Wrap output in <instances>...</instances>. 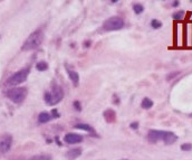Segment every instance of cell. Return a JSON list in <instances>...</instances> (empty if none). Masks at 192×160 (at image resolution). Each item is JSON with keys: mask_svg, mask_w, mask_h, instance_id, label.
<instances>
[{"mask_svg": "<svg viewBox=\"0 0 192 160\" xmlns=\"http://www.w3.org/2000/svg\"><path fill=\"white\" fill-rule=\"evenodd\" d=\"M91 45H92V41H85V44H84V47L88 48V47H89Z\"/></svg>", "mask_w": 192, "mask_h": 160, "instance_id": "cell-26", "label": "cell"}, {"mask_svg": "<svg viewBox=\"0 0 192 160\" xmlns=\"http://www.w3.org/2000/svg\"><path fill=\"white\" fill-rule=\"evenodd\" d=\"M73 105L77 111H82V105H81V102H79V101H75Z\"/></svg>", "mask_w": 192, "mask_h": 160, "instance_id": "cell-22", "label": "cell"}, {"mask_svg": "<svg viewBox=\"0 0 192 160\" xmlns=\"http://www.w3.org/2000/svg\"><path fill=\"white\" fill-rule=\"evenodd\" d=\"M191 116H192V114H191Z\"/></svg>", "mask_w": 192, "mask_h": 160, "instance_id": "cell-29", "label": "cell"}, {"mask_svg": "<svg viewBox=\"0 0 192 160\" xmlns=\"http://www.w3.org/2000/svg\"><path fill=\"white\" fill-rule=\"evenodd\" d=\"M142 108L143 109H145V110H149V109H151L152 106H153V101L150 100L149 97H144L143 100H142Z\"/></svg>", "mask_w": 192, "mask_h": 160, "instance_id": "cell-14", "label": "cell"}, {"mask_svg": "<svg viewBox=\"0 0 192 160\" xmlns=\"http://www.w3.org/2000/svg\"><path fill=\"white\" fill-rule=\"evenodd\" d=\"M27 93L28 91L26 87H14L7 92V96L14 103H21L26 99Z\"/></svg>", "mask_w": 192, "mask_h": 160, "instance_id": "cell-3", "label": "cell"}, {"mask_svg": "<svg viewBox=\"0 0 192 160\" xmlns=\"http://www.w3.org/2000/svg\"><path fill=\"white\" fill-rule=\"evenodd\" d=\"M178 74H180V72H175V73H171L168 75V81H170V80H172V78L174 77V76H177Z\"/></svg>", "mask_w": 192, "mask_h": 160, "instance_id": "cell-24", "label": "cell"}, {"mask_svg": "<svg viewBox=\"0 0 192 160\" xmlns=\"http://www.w3.org/2000/svg\"><path fill=\"white\" fill-rule=\"evenodd\" d=\"M177 140H178V136L175 133L171 131H165L164 137H163V141L165 145H173Z\"/></svg>", "mask_w": 192, "mask_h": 160, "instance_id": "cell-9", "label": "cell"}, {"mask_svg": "<svg viewBox=\"0 0 192 160\" xmlns=\"http://www.w3.org/2000/svg\"><path fill=\"white\" fill-rule=\"evenodd\" d=\"M82 155V149L81 148H75V149H70L68 150V152L66 153V157L68 158V159H76L78 158L79 156Z\"/></svg>", "mask_w": 192, "mask_h": 160, "instance_id": "cell-10", "label": "cell"}, {"mask_svg": "<svg viewBox=\"0 0 192 160\" xmlns=\"http://www.w3.org/2000/svg\"><path fill=\"white\" fill-rule=\"evenodd\" d=\"M67 73H68V76L70 78V81L73 82L74 85H78V82H79V75L76 71H72V69H67Z\"/></svg>", "mask_w": 192, "mask_h": 160, "instance_id": "cell-11", "label": "cell"}, {"mask_svg": "<svg viewBox=\"0 0 192 160\" xmlns=\"http://www.w3.org/2000/svg\"><path fill=\"white\" fill-rule=\"evenodd\" d=\"M28 74H29V69H20L19 72L15 73L14 75H11V76L7 80V85L15 86V85H18V84H20V83L25 82V81L27 80Z\"/></svg>", "mask_w": 192, "mask_h": 160, "instance_id": "cell-5", "label": "cell"}, {"mask_svg": "<svg viewBox=\"0 0 192 160\" xmlns=\"http://www.w3.org/2000/svg\"><path fill=\"white\" fill-rule=\"evenodd\" d=\"M12 145V137L10 134H2L0 137V153H6L10 150Z\"/></svg>", "mask_w": 192, "mask_h": 160, "instance_id": "cell-6", "label": "cell"}, {"mask_svg": "<svg viewBox=\"0 0 192 160\" xmlns=\"http://www.w3.org/2000/svg\"><path fill=\"white\" fill-rule=\"evenodd\" d=\"M124 26V20L121 17H111V18L106 19L104 24H103V28L106 32H113V30H119L122 29Z\"/></svg>", "mask_w": 192, "mask_h": 160, "instance_id": "cell-4", "label": "cell"}, {"mask_svg": "<svg viewBox=\"0 0 192 160\" xmlns=\"http://www.w3.org/2000/svg\"><path fill=\"white\" fill-rule=\"evenodd\" d=\"M180 5V1H173L172 2V7H178Z\"/></svg>", "mask_w": 192, "mask_h": 160, "instance_id": "cell-27", "label": "cell"}, {"mask_svg": "<svg viewBox=\"0 0 192 160\" xmlns=\"http://www.w3.org/2000/svg\"><path fill=\"white\" fill-rule=\"evenodd\" d=\"M51 120V114L49 113H47V112H43L39 114L38 116V121L40 122V123H46V122H48Z\"/></svg>", "mask_w": 192, "mask_h": 160, "instance_id": "cell-15", "label": "cell"}, {"mask_svg": "<svg viewBox=\"0 0 192 160\" xmlns=\"http://www.w3.org/2000/svg\"><path fill=\"white\" fill-rule=\"evenodd\" d=\"M65 141L67 142L68 145H75V143H79L83 141V137L76 133H68L65 136Z\"/></svg>", "mask_w": 192, "mask_h": 160, "instance_id": "cell-8", "label": "cell"}, {"mask_svg": "<svg viewBox=\"0 0 192 160\" xmlns=\"http://www.w3.org/2000/svg\"><path fill=\"white\" fill-rule=\"evenodd\" d=\"M184 15H185V11L184 10H179V11H175L173 15H172V18L174 20H182L184 18Z\"/></svg>", "mask_w": 192, "mask_h": 160, "instance_id": "cell-16", "label": "cell"}, {"mask_svg": "<svg viewBox=\"0 0 192 160\" xmlns=\"http://www.w3.org/2000/svg\"><path fill=\"white\" fill-rule=\"evenodd\" d=\"M36 67L38 71H46L47 69V67H48V65H47V63L46 62H44V60H41V62H39V63H37Z\"/></svg>", "mask_w": 192, "mask_h": 160, "instance_id": "cell-19", "label": "cell"}, {"mask_svg": "<svg viewBox=\"0 0 192 160\" xmlns=\"http://www.w3.org/2000/svg\"><path fill=\"white\" fill-rule=\"evenodd\" d=\"M123 160H128V159H123Z\"/></svg>", "mask_w": 192, "mask_h": 160, "instance_id": "cell-28", "label": "cell"}, {"mask_svg": "<svg viewBox=\"0 0 192 160\" xmlns=\"http://www.w3.org/2000/svg\"><path fill=\"white\" fill-rule=\"evenodd\" d=\"M181 150H183V151L192 150V145L191 143H183V145H181Z\"/></svg>", "mask_w": 192, "mask_h": 160, "instance_id": "cell-21", "label": "cell"}, {"mask_svg": "<svg viewBox=\"0 0 192 160\" xmlns=\"http://www.w3.org/2000/svg\"><path fill=\"white\" fill-rule=\"evenodd\" d=\"M64 97V92L59 86H54L51 92L45 94V102L49 105H55L59 103Z\"/></svg>", "mask_w": 192, "mask_h": 160, "instance_id": "cell-2", "label": "cell"}, {"mask_svg": "<svg viewBox=\"0 0 192 160\" xmlns=\"http://www.w3.org/2000/svg\"><path fill=\"white\" fill-rule=\"evenodd\" d=\"M43 38H44V34H43V32H41L40 29L34 32L32 35L26 39V41L23 43V50H30V49H35V48H37V47L41 44Z\"/></svg>", "mask_w": 192, "mask_h": 160, "instance_id": "cell-1", "label": "cell"}, {"mask_svg": "<svg viewBox=\"0 0 192 160\" xmlns=\"http://www.w3.org/2000/svg\"><path fill=\"white\" fill-rule=\"evenodd\" d=\"M75 129H81V130H85V131H88V132H95V130L92 128L89 124H86V123H79V124H76Z\"/></svg>", "mask_w": 192, "mask_h": 160, "instance_id": "cell-13", "label": "cell"}, {"mask_svg": "<svg viewBox=\"0 0 192 160\" xmlns=\"http://www.w3.org/2000/svg\"><path fill=\"white\" fill-rule=\"evenodd\" d=\"M165 131H162V130H150L149 133H147V139L149 141L152 142V143H155L159 140H163V137H164Z\"/></svg>", "mask_w": 192, "mask_h": 160, "instance_id": "cell-7", "label": "cell"}, {"mask_svg": "<svg viewBox=\"0 0 192 160\" xmlns=\"http://www.w3.org/2000/svg\"><path fill=\"white\" fill-rule=\"evenodd\" d=\"M133 10H134V13L136 15H140L144 11V7L141 4H134L133 5Z\"/></svg>", "mask_w": 192, "mask_h": 160, "instance_id": "cell-18", "label": "cell"}, {"mask_svg": "<svg viewBox=\"0 0 192 160\" xmlns=\"http://www.w3.org/2000/svg\"><path fill=\"white\" fill-rule=\"evenodd\" d=\"M151 27L154 28V29H159V28L162 27V23L158 19H153L151 21Z\"/></svg>", "mask_w": 192, "mask_h": 160, "instance_id": "cell-20", "label": "cell"}, {"mask_svg": "<svg viewBox=\"0 0 192 160\" xmlns=\"http://www.w3.org/2000/svg\"><path fill=\"white\" fill-rule=\"evenodd\" d=\"M51 112H53V114H54V118H58V116H59V114H58V111L55 110V109L51 111Z\"/></svg>", "mask_w": 192, "mask_h": 160, "instance_id": "cell-25", "label": "cell"}, {"mask_svg": "<svg viewBox=\"0 0 192 160\" xmlns=\"http://www.w3.org/2000/svg\"><path fill=\"white\" fill-rule=\"evenodd\" d=\"M104 118H105V120L108 122V123H111V122H114L115 119H116V114H115V112L113 110H106L105 112H104Z\"/></svg>", "mask_w": 192, "mask_h": 160, "instance_id": "cell-12", "label": "cell"}, {"mask_svg": "<svg viewBox=\"0 0 192 160\" xmlns=\"http://www.w3.org/2000/svg\"><path fill=\"white\" fill-rule=\"evenodd\" d=\"M130 128L133 129V130H137L139 129V122H132L130 124Z\"/></svg>", "mask_w": 192, "mask_h": 160, "instance_id": "cell-23", "label": "cell"}, {"mask_svg": "<svg viewBox=\"0 0 192 160\" xmlns=\"http://www.w3.org/2000/svg\"><path fill=\"white\" fill-rule=\"evenodd\" d=\"M32 160H51V156L45 155V153H43V155H36L32 157Z\"/></svg>", "mask_w": 192, "mask_h": 160, "instance_id": "cell-17", "label": "cell"}]
</instances>
